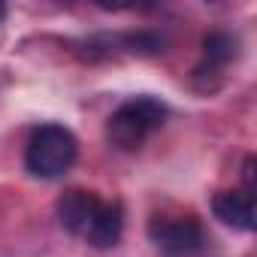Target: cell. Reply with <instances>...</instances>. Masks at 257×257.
Wrapping results in <instances>:
<instances>
[{"label": "cell", "instance_id": "cell-1", "mask_svg": "<svg viewBox=\"0 0 257 257\" xmlns=\"http://www.w3.org/2000/svg\"><path fill=\"white\" fill-rule=\"evenodd\" d=\"M58 221L61 227L88 242L91 248H115L124 233V209L121 203H106L94 191L70 188L58 197Z\"/></svg>", "mask_w": 257, "mask_h": 257}, {"label": "cell", "instance_id": "cell-2", "mask_svg": "<svg viewBox=\"0 0 257 257\" xmlns=\"http://www.w3.org/2000/svg\"><path fill=\"white\" fill-rule=\"evenodd\" d=\"M167 103L152 97V94H140L124 100L106 121V140L121 149V152H137L152 134H158L167 124Z\"/></svg>", "mask_w": 257, "mask_h": 257}, {"label": "cell", "instance_id": "cell-3", "mask_svg": "<svg viewBox=\"0 0 257 257\" xmlns=\"http://www.w3.org/2000/svg\"><path fill=\"white\" fill-rule=\"evenodd\" d=\"M79 158V140L64 124H40L28 140L25 167L37 179H64Z\"/></svg>", "mask_w": 257, "mask_h": 257}, {"label": "cell", "instance_id": "cell-4", "mask_svg": "<svg viewBox=\"0 0 257 257\" xmlns=\"http://www.w3.org/2000/svg\"><path fill=\"white\" fill-rule=\"evenodd\" d=\"M149 239L164 257H197L206 248V230L194 215H155Z\"/></svg>", "mask_w": 257, "mask_h": 257}, {"label": "cell", "instance_id": "cell-5", "mask_svg": "<svg viewBox=\"0 0 257 257\" xmlns=\"http://www.w3.org/2000/svg\"><path fill=\"white\" fill-rule=\"evenodd\" d=\"M212 212L224 227H233L239 233H251L257 227V209H254V194L245 188L233 191H218L212 200Z\"/></svg>", "mask_w": 257, "mask_h": 257}, {"label": "cell", "instance_id": "cell-6", "mask_svg": "<svg viewBox=\"0 0 257 257\" xmlns=\"http://www.w3.org/2000/svg\"><path fill=\"white\" fill-rule=\"evenodd\" d=\"M236 55H239V40L233 34H227V31H212L203 40V58H200L194 76L197 79H203V76H221L230 67V61H236Z\"/></svg>", "mask_w": 257, "mask_h": 257}, {"label": "cell", "instance_id": "cell-7", "mask_svg": "<svg viewBox=\"0 0 257 257\" xmlns=\"http://www.w3.org/2000/svg\"><path fill=\"white\" fill-rule=\"evenodd\" d=\"M4 19H7V7H4V4H0V22H4Z\"/></svg>", "mask_w": 257, "mask_h": 257}]
</instances>
